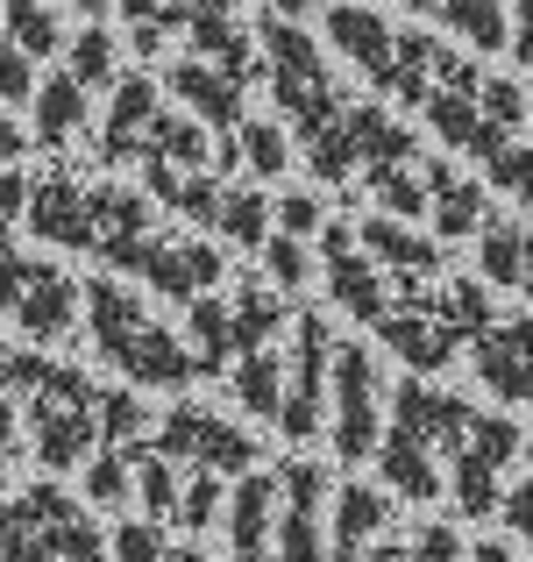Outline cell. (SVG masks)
<instances>
[{"label": "cell", "instance_id": "cell-1", "mask_svg": "<svg viewBox=\"0 0 533 562\" xmlns=\"http://www.w3.org/2000/svg\"><path fill=\"white\" fill-rule=\"evenodd\" d=\"M86 335H93V357L107 363L122 384H143V392H185L200 378L185 335H171L122 278H93L86 285Z\"/></svg>", "mask_w": 533, "mask_h": 562}, {"label": "cell", "instance_id": "cell-2", "mask_svg": "<svg viewBox=\"0 0 533 562\" xmlns=\"http://www.w3.org/2000/svg\"><path fill=\"white\" fill-rule=\"evenodd\" d=\"M526 93H520V79H506V71H484V65H469V57H441V71H434V86H427V100H420V122L434 128L449 150H463V157H477V165H491L498 150H512L520 143V128H526Z\"/></svg>", "mask_w": 533, "mask_h": 562}, {"label": "cell", "instance_id": "cell-3", "mask_svg": "<svg viewBox=\"0 0 533 562\" xmlns=\"http://www.w3.org/2000/svg\"><path fill=\"white\" fill-rule=\"evenodd\" d=\"M8 392L22 398V427L43 470H71L100 449V384L71 363H50L43 349H14Z\"/></svg>", "mask_w": 533, "mask_h": 562}, {"label": "cell", "instance_id": "cell-4", "mask_svg": "<svg viewBox=\"0 0 533 562\" xmlns=\"http://www.w3.org/2000/svg\"><path fill=\"white\" fill-rule=\"evenodd\" d=\"M257 50H263V86H271L277 114H285V136H292V150H299L314 128H328L334 114L349 108L342 71H334V57L320 50L314 29L306 22H277V14L257 22Z\"/></svg>", "mask_w": 533, "mask_h": 562}, {"label": "cell", "instance_id": "cell-5", "mask_svg": "<svg viewBox=\"0 0 533 562\" xmlns=\"http://www.w3.org/2000/svg\"><path fill=\"white\" fill-rule=\"evenodd\" d=\"M384 413H392V384L384 363L370 357V342H334V371H328V441L342 463H363L384 441Z\"/></svg>", "mask_w": 533, "mask_h": 562}, {"label": "cell", "instance_id": "cell-6", "mask_svg": "<svg viewBox=\"0 0 533 562\" xmlns=\"http://www.w3.org/2000/svg\"><path fill=\"white\" fill-rule=\"evenodd\" d=\"M526 456V435L520 420H506V413H477L463 435V449L449 456V498L463 520H491L498 506H506V484H512V463Z\"/></svg>", "mask_w": 533, "mask_h": 562}, {"label": "cell", "instance_id": "cell-7", "mask_svg": "<svg viewBox=\"0 0 533 562\" xmlns=\"http://www.w3.org/2000/svg\"><path fill=\"white\" fill-rule=\"evenodd\" d=\"M334 342H342V335H334L320 314H299V321H292V342H285V398H277V435H285V441L328 435Z\"/></svg>", "mask_w": 533, "mask_h": 562}, {"label": "cell", "instance_id": "cell-8", "mask_svg": "<svg viewBox=\"0 0 533 562\" xmlns=\"http://www.w3.org/2000/svg\"><path fill=\"white\" fill-rule=\"evenodd\" d=\"M150 441H157V456H165V463H192V470H214V477H242V470L257 463V441H249L228 413L200 406V398L171 406L165 420L150 427Z\"/></svg>", "mask_w": 533, "mask_h": 562}, {"label": "cell", "instance_id": "cell-9", "mask_svg": "<svg viewBox=\"0 0 533 562\" xmlns=\"http://www.w3.org/2000/svg\"><path fill=\"white\" fill-rule=\"evenodd\" d=\"M328 498L334 477L320 463H285L277 470V562H328Z\"/></svg>", "mask_w": 533, "mask_h": 562}, {"label": "cell", "instance_id": "cell-10", "mask_svg": "<svg viewBox=\"0 0 533 562\" xmlns=\"http://www.w3.org/2000/svg\"><path fill=\"white\" fill-rule=\"evenodd\" d=\"M320 29H328V50L342 57L349 71H363L370 93L384 100V86H392V65H398V29L384 8H370V0H328L320 8Z\"/></svg>", "mask_w": 533, "mask_h": 562}, {"label": "cell", "instance_id": "cell-11", "mask_svg": "<svg viewBox=\"0 0 533 562\" xmlns=\"http://www.w3.org/2000/svg\"><path fill=\"white\" fill-rule=\"evenodd\" d=\"M320 285H328V300L342 306L349 321H363V328H377V321L392 314V278L363 257L349 221H328V228H320Z\"/></svg>", "mask_w": 533, "mask_h": 562}, {"label": "cell", "instance_id": "cell-12", "mask_svg": "<svg viewBox=\"0 0 533 562\" xmlns=\"http://www.w3.org/2000/svg\"><path fill=\"white\" fill-rule=\"evenodd\" d=\"M157 206L143 200L136 186H93V243H86V257H100V263H114L122 278H136V263H143V249L157 243Z\"/></svg>", "mask_w": 533, "mask_h": 562}, {"label": "cell", "instance_id": "cell-13", "mask_svg": "<svg viewBox=\"0 0 533 562\" xmlns=\"http://www.w3.org/2000/svg\"><path fill=\"white\" fill-rule=\"evenodd\" d=\"M377 335H384V349H392L406 371H420V378H434V371L455 363V335L441 328V314H434V285L392 292V314L377 321Z\"/></svg>", "mask_w": 533, "mask_h": 562}, {"label": "cell", "instance_id": "cell-14", "mask_svg": "<svg viewBox=\"0 0 533 562\" xmlns=\"http://www.w3.org/2000/svg\"><path fill=\"white\" fill-rule=\"evenodd\" d=\"M136 278L150 292H165V300L192 306V300H206V292L228 278V257H220L214 243H200V235H157V243L143 249Z\"/></svg>", "mask_w": 533, "mask_h": 562}, {"label": "cell", "instance_id": "cell-15", "mask_svg": "<svg viewBox=\"0 0 533 562\" xmlns=\"http://www.w3.org/2000/svg\"><path fill=\"white\" fill-rule=\"evenodd\" d=\"M469 371L491 398H506V406H526L533 398V314H498L491 328L469 342Z\"/></svg>", "mask_w": 533, "mask_h": 562}, {"label": "cell", "instance_id": "cell-16", "mask_svg": "<svg viewBox=\"0 0 533 562\" xmlns=\"http://www.w3.org/2000/svg\"><path fill=\"white\" fill-rule=\"evenodd\" d=\"M22 228L50 249H86L93 243V186L71 179V171H43L29 179V206H22Z\"/></svg>", "mask_w": 533, "mask_h": 562}, {"label": "cell", "instance_id": "cell-17", "mask_svg": "<svg viewBox=\"0 0 533 562\" xmlns=\"http://www.w3.org/2000/svg\"><path fill=\"white\" fill-rule=\"evenodd\" d=\"M79 314H86V285L65 278L57 263H36L29 285H22V300H14V328H22V342H36V349H65L71 335H79Z\"/></svg>", "mask_w": 533, "mask_h": 562}, {"label": "cell", "instance_id": "cell-18", "mask_svg": "<svg viewBox=\"0 0 533 562\" xmlns=\"http://www.w3.org/2000/svg\"><path fill=\"white\" fill-rule=\"evenodd\" d=\"M71 506L79 498H65L50 477L29 484L22 498H8V513H0V562H57V535H65Z\"/></svg>", "mask_w": 533, "mask_h": 562}, {"label": "cell", "instance_id": "cell-19", "mask_svg": "<svg viewBox=\"0 0 533 562\" xmlns=\"http://www.w3.org/2000/svg\"><path fill=\"white\" fill-rule=\"evenodd\" d=\"M157 114H165L157 79H150V71H122L114 93H107V122H100V165H143Z\"/></svg>", "mask_w": 533, "mask_h": 562}, {"label": "cell", "instance_id": "cell-20", "mask_svg": "<svg viewBox=\"0 0 533 562\" xmlns=\"http://www.w3.org/2000/svg\"><path fill=\"white\" fill-rule=\"evenodd\" d=\"M355 243H363V257L377 263L384 278H392V292L434 285V278H441V243H434V235H420L412 221L370 214V221H355Z\"/></svg>", "mask_w": 533, "mask_h": 562}, {"label": "cell", "instance_id": "cell-21", "mask_svg": "<svg viewBox=\"0 0 533 562\" xmlns=\"http://www.w3.org/2000/svg\"><path fill=\"white\" fill-rule=\"evenodd\" d=\"M377 477L392 498H406V506H441L449 498V470H441L434 441L412 435V427L384 420V441H377Z\"/></svg>", "mask_w": 533, "mask_h": 562}, {"label": "cell", "instance_id": "cell-22", "mask_svg": "<svg viewBox=\"0 0 533 562\" xmlns=\"http://www.w3.org/2000/svg\"><path fill=\"white\" fill-rule=\"evenodd\" d=\"M165 86H171V100L192 114L200 128H214V136H235L242 128V79H228L220 65H206V57H178V65L165 71Z\"/></svg>", "mask_w": 533, "mask_h": 562}, {"label": "cell", "instance_id": "cell-23", "mask_svg": "<svg viewBox=\"0 0 533 562\" xmlns=\"http://www.w3.org/2000/svg\"><path fill=\"white\" fill-rule=\"evenodd\" d=\"M220 527H228V555L235 562H263L277 541V477L263 470H242V484L220 506Z\"/></svg>", "mask_w": 533, "mask_h": 562}, {"label": "cell", "instance_id": "cell-24", "mask_svg": "<svg viewBox=\"0 0 533 562\" xmlns=\"http://www.w3.org/2000/svg\"><path fill=\"white\" fill-rule=\"evenodd\" d=\"M427 221H434V243L484 235V221H491V192H484L477 179H463L455 165L427 157Z\"/></svg>", "mask_w": 533, "mask_h": 562}, {"label": "cell", "instance_id": "cell-25", "mask_svg": "<svg viewBox=\"0 0 533 562\" xmlns=\"http://www.w3.org/2000/svg\"><path fill=\"white\" fill-rule=\"evenodd\" d=\"M392 535V492L384 484H334L328 498V555H355Z\"/></svg>", "mask_w": 533, "mask_h": 562}, {"label": "cell", "instance_id": "cell-26", "mask_svg": "<svg viewBox=\"0 0 533 562\" xmlns=\"http://www.w3.org/2000/svg\"><path fill=\"white\" fill-rule=\"evenodd\" d=\"M86 122H93V93H86L71 71L36 79V100H29V143H43V150H65L71 136H86Z\"/></svg>", "mask_w": 533, "mask_h": 562}, {"label": "cell", "instance_id": "cell-27", "mask_svg": "<svg viewBox=\"0 0 533 562\" xmlns=\"http://www.w3.org/2000/svg\"><path fill=\"white\" fill-rule=\"evenodd\" d=\"M228 328H235V357H249V349H271V335H285V292H277L271 278H249V285H235Z\"/></svg>", "mask_w": 533, "mask_h": 562}, {"label": "cell", "instance_id": "cell-28", "mask_svg": "<svg viewBox=\"0 0 533 562\" xmlns=\"http://www.w3.org/2000/svg\"><path fill=\"white\" fill-rule=\"evenodd\" d=\"M228 392H235V406H242V413H257V420L277 427V398H285V349L271 342V349H249V357H235Z\"/></svg>", "mask_w": 533, "mask_h": 562}, {"label": "cell", "instance_id": "cell-29", "mask_svg": "<svg viewBox=\"0 0 533 562\" xmlns=\"http://www.w3.org/2000/svg\"><path fill=\"white\" fill-rule=\"evenodd\" d=\"M143 179H150V192L171 206V214H185V221H200V228H214L220 192H228V179H220V171H165V165H143Z\"/></svg>", "mask_w": 533, "mask_h": 562}, {"label": "cell", "instance_id": "cell-30", "mask_svg": "<svg viewBox=\"0 0 533 562\" xmlns=\"http://www.w3.org/2000/svg\"><path fill=\"white\" fill-rule=\"evenodd\" d=\"M65 71L86 86V93H114V79H122V43H114L107 22H86L65 36Z\"/></svg>", "mask_w": 533, "mask_h": 562}, {"label": "cell", "instance_id": "cell-31", "mask_svg": "<svg viewBox=\"0 0 533 562\" xmlns=\"http://www.w3.org/2000/svg\"><path fill=\"white\" fill-rule=\"evenodd\" d=\"M0 36L22 57H65V22H57V0H8L0 8Z\"/></svg>", "mask_w": 533, "mask_h": 562}, {"label": "cell", "instance_id": "cell-32", "mask_svg": "<svg viewBox=\"0 0 533 562\" xmlns=\"http://www.w3.org/2000/svg\"><path fill=\"white\" fill-rule=\"evenodd\" d=\"M292 136H285V122H263V114H242V128H235V165L249 171V179H285L292 171Z\"/></svg>", "mask_w": 533, "mask_h": 562}, {"label": "cell", "instance_id": "cell-33", "mask_svg": "<svg viewBox=\"0 0 533 562\" xmlns=\"http://www.w3.org/2000/svg\"><path fill=\"white\" fill-rule=\"evenodd\" d=\"M185 335H192V363H200V378H214V371H228V357H235V328H228V300L220 292H206V300H192L185 306Z\"/></svg>", "mask_w": 533, "mask_h": 562}, {"label": "cell", "instance_id": "cell-34", "mask_svg": "<svg viewBox=\"0 0 533 562\" xmlns=\"http://www.w3.org/2000/svg\"><path fill=\"white\" fill-rule=\"evenodd\" d=\"M526 235L520 221H484V235H477V271H484V285H512L520 292V271H526Z\"/></svg>", "mask_w": 533, "mask_h": 562}, {"label": "cell", "instance_id": "cell-35", "mask_svg": "<svg viewBox=\"0 0 533 562\" xmlns=\"http://www.w3.org/2000/svg\"><path fill=\"white\" fill-rule=\"evenodd\" d=\"M214 235H228L235 249H263L271 243V200L257 186H228L220 192V214H214Z\"/></svg>", "mask_w": 533, "mask_h": 562}, {"label": "cell", "instance_id": "cell-36", "mask_svg": "<svg viewBox=\"0 0 533 562\" xmlns=\"http://www.w3.org/2000/svg\"><path fill=\"white\" fill-rule=\"evenodd\" d=\"M449 36H463L469 50H506V0H441Z\"/></svg>", "mask_w": 533, "mask_h": 562}, {"label": "cell", "instance_id": "cell-37", "mask_svg": "<svg viewBox=\"0 0 533 562\" xmlns=\"http://www.w3.org/2000/svg\"><path fill=\"white\" fill-rule=\"evenodd\" d=\"M86 498L93 506H136V449H100L86 463Z\"/></svg>", "mask_w": 533, "mask_h": 562}, {"label": "cell", "instance_id": "cell-38", "mask_svg": "<svg viewBox=\"0 0 533 562\" xmlns=\"http://www.w3.org/2000/svg\"><path fill=\"white\" fill-rule=\"evenodd\" d=\"M150 406H143L136 392H100V441L107 449H143L150 441Z\"/></svg>", "mask_w": 533, "mask_h": 562}, {"label": "cell", "instance_id": "cell-39", "mask_svg": "<svg viewBox=\"0 0 533 562\" xmlns=\"http://www.w3.org/2000/svg\"><path fill=\"white\" fill-rule=\"evenodd\" d=\"M178 492H185V484H178V463H165L157 449H136V506L150 513V520H171Z\"/></svg>", "mask_w": 533, "mask_h": 562}, {"label": "cell", "instance_id": "cell-40", "mask_svg": "<svg viewBox=\"0 0 533 562\" xmlns=\"http://www.w3.org/2000/svg\"><path fill=\"white\" fill-rule=\"evenodd\" d=\"M220 506H228V477L200 470V477L178 492V513H171V520L185 527V535H206V527H220Z\"/></svg>", "mask_w": 533, "mask_h": 562}, {"label": "cell", "instance_id": "cell-41", "mask_svg": "<svg viewBox=\"0 0 533 562\" xmlns=\"http://www.w3.org/2000/svg\"><path fill=\"white\" fill-rule=\"evenodd\" d=\"M257 257H263V278H271V285H277V292H299V285H306V278H314V271H320V263H314V257H306V243H299V235H277V228H271V243H263V249H257Z\"/></svg>", "mask_w": 533, "mask_h": 562}, {"label": "cell", "instance_id": "cell-42", "mask_svg": "<svg viewBox=\"0 0 533 562\" xmlns=\"http://www.w3.org/2000/svg\"><path fill=\"white\" fill-rule=\"evenodd\" d=\"M107 555L114 562H165L171 555L165 520H150V513H143V520H122V527H114V541H107Z\"/></svg>", "mask_w": 533, "mask_h": 562}, {"label": "cell", "instance_id": "cell-43", "mask_svg": "<svg viewBox=\"0 0 533 562\" xmlns=\"http://www.w3.org/2000/svg\"><path fill=\"white\" fill-rule=\"evenodd\" d=\"M57 562H114L107 555V535L93 527V513H86V506H71L65 535H57Z\"/></svg>", "mask_w": 533, "mask_h": 562}, {"label": "cell", "instance_id": "cell-44", "mask_svg": "<svg viewBox=\"0 0 533 562\" xmlns=\"http://www.w3.org/2000/svg\"><path fill=\"white\" fill-rule=\"evenodd\" d=\"M271 228H277V235H299V243H306V235H320V228H328V206H320V192H285V200L271 206Z\"/></svg>", "mask_w": 533, "mask_h": 562}, {"label": "cell", "instance_id": "cell-45", "mask_svg": "<svg viewBox=\"0 0 533 562\" xmlns=\"http://www.w3.org/2000/svg\"><path fill=\"white\" fill-rule=\"evenodd\" d=\"M36 100V57H22L0 36V108H29Z\"/></svg>", "mask_w": 533, "mask_h": 562}, {"label": "cell", "instance_id": "cell-46", "mask_svg": "<svg viewBox=\"0 0 533 562\" xmlns=\"http://www.w3.org/2000/svg\"><path fill=\"white\" fill-rule=\"evenodd\" d=\"M484 179H491L498 192H512V200H533V150H526V143L498 150L491 165H484Z\"/></svg>", "mask_w": 533, "mask_h": 562}, {"label": "cell", "instance_id": "cell-47", "mask_svg": "<svg viewBox=\"0 0 533 562\" xmlns=\"http://www.w3.org/2000/svg\"><path fill=\"white\" fill-rule=\"evenodd\" d=\"M412 562H469V549L455 541L449 520H427L420 535H412Z\"/></svg>", "mask_w": 533, "mask_h": 562}, {"label": "cell", "instance_id": "cell-48", "mask_svg": "<svg viewBox=\"0 0 533 562\" xmlns=\"http://www.w3.org/2000/svg\"><path fill=\"white\" fill-rule=\"evenodd\" d=\"M498 513H506V527H512L520 541H533V470L506 484V506H498Z\"/></svg>", "mask_w": 533, "mask_h": 562}, {"label": "cell", "instance_id": "cell-49", "mask_svg": "<svg viewBox=\"0 0 533 562\" xmlns=\"http://www.w3.org/2000/svg\"><path fill=\"white\" fill-rule=\"evenodd\" d=\"M506 43H512V57L533 71V0H506Z\"/></svg>", "mask_w": 533, "mask_h": 562}, {"label": "cell", "instance_id": "cell-50", "mask_svg": "<svg viewBox=\"0 0 533 562\" xmlns=\"http://www.w3.org/2000/svg\"><path fill=\"white\" fill-rule=\"evenodd\" d=\"M22 206H29V171L22 165H0V228L22 221Z\"/></svg>", "mask_w": 533, "mask_h": 562}, {"label": "cell", "instance_id": "cell-51", "mask_svg": "<svg viewBox=\"0 0 533 562\" xmlns=\"http://www.w3.org/2000/svg\"><path fill=\"white\" fill-rule=\"evenodd\" d=\"M328 562H412V541L384 535V541H370V549H355V555H328Z\"/></svg>", "mask_w": 533, "mask_h": 562}, {"label": "cell", "instance_id": "cell-52", "mask_svg": "<svg viewBox=\"0 0 533 562\" xmlns=\"http://www.w3.org/2000/svg\"><path fill=\"white\" fill-rule=\"evenodd\" d=\"M22 157H29V128L0 108V165H22Z\"/></svg>", "mask_w": 533, "mask_h": 562}, {"label": "cell", "instance_id": "cell-53", "mask_svg": "<svg viewBox=\"0 0 533 562\" xmlns=\"http://www.w3.org/2000/svg\"><path fill=\"white\" fill-rule=\"evenodd\" d=\"M14 435H22V413H14V392L0 384V463L14 456Z\"/></svg>", "mask_w": 533, "mask_h": 562}, {"label": "cell", "instance_id": "cell-54", "mask_svg": "<svg viewBox=\"0 0 533 562\" xmlns=\"http://www.w3.org/2000/svg\"><path fill=\"white\" fill-rule=\"evenodd\" d=\"M263 14H277V22H306L314 0H263Z\"/></svg>", "mask_w": 533, "mask_h": 562}, {"label": "cell", "instance_id": "cell-55", "mask_svg": "<svg viewBox=\"0 0 533 562\" xmlns=\"http://www.w3.org/2000/svg\"><path fill=\"white\" fill-rule=\"evenodd\" d=\"M469 562H520V555H512V541H477Z\"/></svg>", "mask_w": 533, "mask_h": 562}, {"label": "cell", "instance_id": "cell-56", "mask_svg": "<svg viewBox=\"0 0 533 562\" xmlns=\"http://www.w3.org/2000/svg\"><path fill=\"white\" fill-rule=\"evenodd\" d=\"M392 8H406V14H434L441 0H392Z\"/></svg>", "mask_w": 533, "mask_h": 562}, {"label": "cell", "instance_id": "cell-57", "mask_svg": "<svg viewBox=\"0 0 533 562\" xmlns=\"http://www.w3.org/2000/svg\"><path fill=\"white\" fill-rule=\"evenodd\" d=\"M65 8H79V14H107L114 0H65Z\"/></svg>", "mask_w": 533, "mask_h": 562}, {"label": "cell", "instance_id": "cell-58", "mask_svg": "<svg viewBox=\"0 0 533 562\" xmlns=\"http://www.w3.org/2000/svg\"><path fill=\"white\" fill-rule=\"evenodd\" d=\"M520 292L533 300V235H526V271H520Z\"/></svg>", "mask_w": 533, "mask_h": 562}, {"label": "cell", "instance_id": "cell-59", "mask_svg": "<svg viewBox=\"0 0 533 562\" xmlns=\"http://www.w3.org/2000/svg\"><path fill=\"white\" fill-rule=\"evenodd\" d=\"M165 562H206V555H200V549H171Z\"/></svg>", "mask_w": 533, "mask_h": 562}, {"label": "cell", "instance_id": "cell-60", "mask_svg": "<svg viewBox=\"0 0 533 562\" xmlns=\"http://www.w3.org/2000/svg\"><path fill=\"white\" fill-rule=\"evenodd\" d=\"M0 513H8V470H0Z\"/></svg>", "mask_w": 533, "mask_h": 562}, {"label": "cell", "instance_id": "cell-61", "mask_svg": "<svg viewBox=\"0 0 533 562\" xmlns=\"http://www.w3.org/2000/svg\"><path fill=\"white\" fill-rule=\"evenodd\" d=\"M526 122H533V114H526ZM526 150H533V143H526Z\"/></svg>", "mask_w": 533, "mask_h": 562}, {"label": "cell", "instance_id": "cell-62", "mask_svg": "<svg viewBox=\"0 0 533 562\" xmlns=\"http://www.w3.org/2000/svg\"><path fill=\"white\" fill-rule=\"evenodd\" d=\"M0 8H8V0H0Z\"/></svg>", "mask_w": 533, "mask_h": 562}]
</instances>
